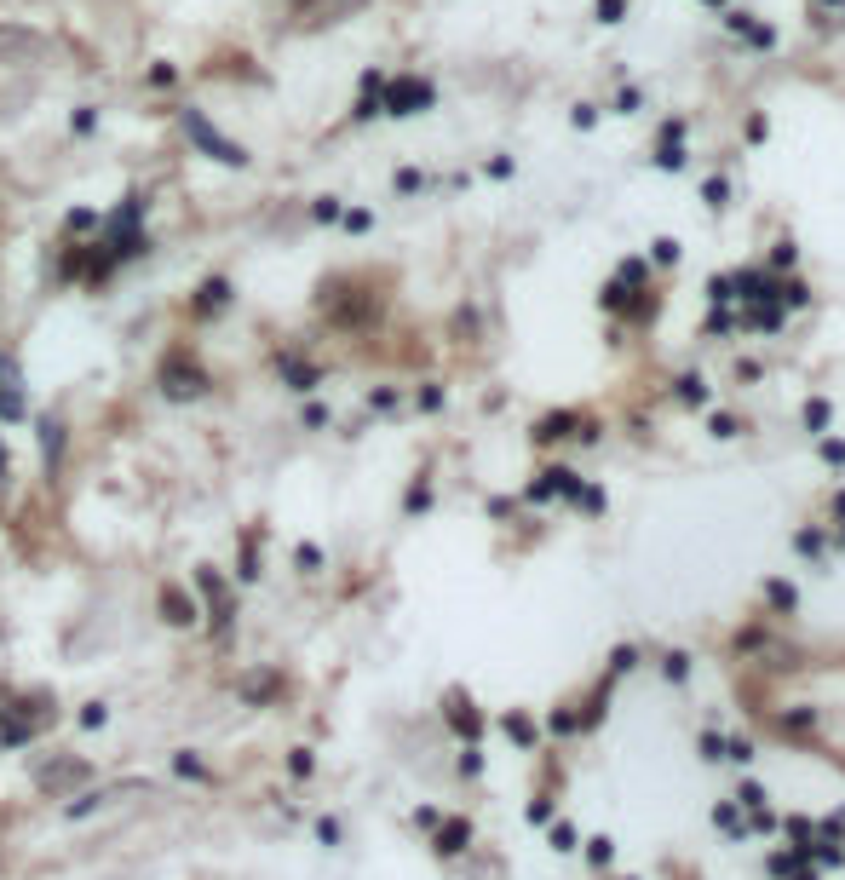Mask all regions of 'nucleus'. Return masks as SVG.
<instances>
[{"label":"nucleus","mask_w":845,"mask_h":880,"mask_svg":"<svg viewBox=\"0 0 845 880\" xmlns=\"http://www.w3.org/2000/svg\"><path fill=\"white\" fill-rule=\"evenodd\" d=\"M794 553H800V558H823L828 553L823 530H794Z\"/></svg>","instance_id":"obj_23"},{"label":"nucleus","mask_w":845,"mask_h":880,"mask_svg":"<svg viewBox=\"0 0 845 880\" xmlns=\"http://www.w3.org/2000/svg\"><path fill=\"white\" fill-rule=\"evenodd\" d=\"M777 300L788 305V311H805V305H811V282H777Z\"/></svg>","instance_id":"obj_21"},{"label":"nucleus","mask_w":845,"mask_h":880,"mask_svg":"<svg viewBox=\"0 0 845 880\" xmlns=\"http://www.w3.org/2000/svg\"><path fill=\"white\" fill-rule=\"evenodd\" d=\"M771 829H777V817H771V806H759L754 811V834H771Z\"/></svg>","instance_id":"obj_52"},{"label":"nucleus","mask_w":845,"mask_h":880,"mask_svg":"<svg viewBox=\"0 0 845 880\" xmlns=\"http://www.w3.org/2000/svg\"><path fill=\"white\" fill-rule=\"evenodd\" d=\"M840 541H845V530H840Z\"/></svg>","instance_id":"obj_59"},{"label":"nucleus","mask_w":845,"mask_h":880,"mask_svg":"<svg viewBox=\"0 0 845 880\" xmlns=\"http://www.w3.org/2000/svg\"><path fill=\"white\" fill-rule=\"evenodd\" d=\"M742 41H748V47H759V52H771V47H777V29H771V24H748V35H742Z\"/></svg>","instance_id":"obj_30"},{"label":"nucleus","mask_w":845,"mask_h":880,"mask_svg":"<svg viewBox=\"0 0 845 880\" xmlns=\"http://www.w3.org/2000/svg\"><path fill=\"white\" fill-rule=\"evenodd\" d=\"M426 104H432V87H426V81H414V75L391 81L386 98H380V110H386V116H420Z\"/></svg>","instance_id":"obj_2"},{"label":"nucleus","mask_w":845,"mask_h":880,"mask_svg":"<svg viewBox=\"0 0 845 880\" xmlns=\"http://www.w3.org/2000/svg\"><path fill=\"white\" fill-rule=\"evenodd\" d=\"M731 300H736V282L713 271V277H708V305H731Z\"/></svg>","instance_id":"obj_27"},{"label":"nucleus","mask_w":845,"mask_h":880,"mask_svg":"<svg viewBox=\"0 0 845 880\" xmlns=\"http://www.w3.org/2000/svg\"><path fill=\"white\" fill-rule=\"evenodd\" d=\"M817 455H823L828 466H845V438H823L817 443Z\"/></svg>","instance_id":"obj_39"},{"label":"nucleus","mask_w":845,"mask_h":880,"mask_svg":"<svg viewBox=\"0 0 845 880\" xmlns=\"http://www.w3.org/2000/svg\"><path fill=\"white\" fill-rule=\"evenodd\" d=\"M685 133H690V121H685V116L662 121V139H656V156H650V162L662 167V173H679V167L690 162V156H685Z\"/></svg>","instance_id":"obj_4"},{"label":"nucleus","mask_w":845,"mask_h":880,"mask_svg":"<svg viewBox=\"0 0 845 880\" xmlns=\"http://www.w3.org/2000/svg\"><path fill=\"white\" fill-rule=\"evenodd\" d=\"M575 501H581L587 512H604V489H587V484H581V495H575Z\"/></svg>","instance_id":"obj_49"},{"label":"nucleus","mask_w":845,"mask_h":880,"mask_svg":"<svg viewBox=\"0 0 845 880\" xmlns=\"http://www.w3.org/2000/svg\"><path fill=\"white\" fill-rule=\"evenodd\" d=\"M506 737L518 742V748H529V742H535V725H529L524 714H506Z\"/></svg>","instance_id":"obj_28"},{"label":"nucleus","mask_w":845,"mask_h":880,"mask_svg":"<svg viewBox=\"0 0 845 880\" xmlns=\"http://www.w3.org/2000/svg\"><path fill=\"white\" fill-rule=\"evenodd\" d=\"M679 259H685V248H679L673 236H656V242H650V265H679Z\"/></svg>","instance_id":"obj_24"},{"label":"nucleus","mask_w":845,"mask_h":880,"mask_svg":"<svg viewBox=\"0 0 845 880\" xmlns=\"http://www.w3.org/2000/svg\"><path fill=\"white\" fill-rule=\"evenodd\" d=\"M610 110H616V116H639V110H644V87H621Z\"/></svg>","instance_id":"obj_26"},{"label":"nucleus","mask_w":845,"mask_h":880,"mask_svg":"<svg viewBox=\"0 0 845 880\" xmlns=\"http://www.w3.org/2000/svg\"><path fill=\"white\" fill-rule=\"evenodd\" d=\"M794 259H800V248H794V242H788V236H782L777 248H771V271H788V265H794Z\"/></svg>","instance_id":"obj_32"},{"label":"nucleus","mask_w":845,"mask_h":880,"mask_svg":"<svg viewBox=\"0 0 845 880\" xmlns=\"http://www.w3.org/2000/svg\"><path fill=\"white\" fill-rule=\"evenodd\" d=\"M0 478H6V449H0Z\"/></svg>","instance_id":"obj_58"},{"label":"nucleus","mask_w":845,"mask_h":880,"mask_svg":"<svg viewBox=\"0 0 845 880\" xmlns=\"http://www.w3.org/2000/svg\"><path fill=\"white\" fill-rule=\"evenodd\" d=\"M627 880H633V875H627Z\"/></svg>","instance_id":"obj_60"},{"label":"nucleus","mask_w":845,"mask_h":880,"mask_svg":"<svg viewBox=\"0 0 845 880\" xmlns=\"http://www.w3.org/2000/svg\"><path fill=\"white\" fill-rule=\"evenodd\" d=\"M570 121L581 127V133H593V127H598V104H575V110H570Z\"/></svg>","instance_id":"obj_43"},{"label":"nucleus","mask_w":845,"mask_h":880,"mask_svg":"<svg viewBox=\"0 0 845 880\" xmlns=\"http://www.w3.org/2000/svg\"><path fill=\"white\" fill-rule=\"evenodd\" d=\"M593 12H598V24H621L627 18V0H598Z\"/></svg>","instance_id":"obj_35"},{"label":"nucleus","mask_w":845,"mask_h":880,"mask_svg":"<svg viewBox=\"0 0 845 880\" xmlns=\"http://www.w3.org/2000/svg\"><path fill=\"white\" fill-rule=\"evenodd\" d=\"M702 6H731V0H702Z\"/></svg>","instance_id":"obj_57"},{"label":"nucleus","mask_w":845,"mask_h":880,"mask_svg":"<svg viewBox=\"0 0 845 880\" xmlns=\"http://www.w3.org/2000/svg\"><path fill=\"white\" fill-rule=\"evenodd\" d=\"M782 323H788V305L782 300H759L742 311V328H754V334H777Z\"/></svg>","instance_id":"obj_8"},{"label":"nucleus","mask_w":845,"mask_h":880,"mask_svg":"<svg viewBox=\"0 0 845 880\" xmlns=\"http://www.w3.org/2000/svg\"><path fill=\"white\" fill-rule=\"evenodd\" d=\"M765 604H771L777 616H794V610H800V593H794L788 581H765Z\"/></svg>","instance_id":"obj_15"},{"label":"nucleus","mask_w":845,"mask_h":880,"mask_svg":"<svg viewBox=\"0 0 845 880\" xmlns=\"http://www.w3.org/2000/svg\"><path fill=\"white\" fill-rule=\"evenodd\" d=\"M644 277H650V259H621L616 265V282L633 288V294H644Z\"/></svg>","instance_id":"obj_17"},{"label":"nucleus","mask_w":845,"mask_h":880,"mask_svg":"<svg viewBox=\"0 0 845 880\" xmlns=\"http://www.w3.org/2000/svg\"><path fill=\"white\" fill-rule=\"evenodd\" d=\"M161 392L167 397H202L207 392V374L190 363V357H167L161 363Z\"/></svg>","instance_id":"obj_3"},{"label":"nucleus","mask_w":845,"mask_h":880,"mask_svg":"<svg viewBox=\"0 0 845 880\" xmlns=\"http://www.w3.org/2000/svg\"><path fill=\"white\" fill-rule=\"evenodd\" d=\"M161 616H167L173 627H184V622H196V604L184 599L179 587H161Z\"/></svg>","instance_id":"obj_12"},{"label":"nucleus","mask_w":845,"mask_h":880,"mask_svg":"<svg viewBox=\"0 0 845 880\" xmlns=\"http://www.w3.org/2000/svg\"><path fill=\"white\" fill-rule=\"evenodd\" d=\"M834 512H840V518H845V489H840V495H834Z\"/></svg>","instance_id":"obj_56"},{"label":"nucleus","mask_w":845,"mask_h":880,"mask_svg":"<svg viewBox=\"0 0 845 880\" xmlns=\"http://www.w3.org/2000/svg\"><path fill=\"white\" fill-rule=\"evenodd\" d=\"M552 495H558V489H552V478H547V472H541V478H535V484L524 489V501H535V507H541V501H552Z\"/></svg>","instance_id":"obj_42"},{"label":"nucleus","mask_w":845,"mask_h":880,"mask_svg":"<svg viewBox=\"0 0 845 880\" xmlns=\"http://www.w3.org/2000/svg\"><path fill=\"white\" fill-rule=\"evenodd\" d=\"M708 432H713V438L731 443V438H742L748 426H742V415H731V409H713V415H708Z\"/></svg>","instance_id":"obj_18"},{"label":"nucleus","mask_w":845,"mask_h":880,"mask_svg":"<svg viewBox=\"0 0 845 880\" xmlns=\"http://www.w3.org/2000/svg\"><path fill=\"white\" fill-rule=\"evenodd\" d=\"M242 691H248L253 702H265V696H276V679H271V673H253V679L242 685Z\"/></svg>","instance_id":"obj_34"},{"label":"nucleus","mask_w":845,"mask_h":880,"mask_svg":"<svg viewBox=\"0 0 845 880\" xmlns=\"http://www.w3.org/2000/svg\"><path fill=\"white\" fill-rule=\"evenodd\" d=\"M184 133L202 144L213 162H225V167H242V162H248V150H242V144H230L225 133H219V127H213V121L202 116V110H184Z\"/></svg>","instance_id":"obj_1"},{"label":"nucleus","mask_w":845,"mask_h":880,"mask_svg":"<svg viewBox=\"0 0 845 880\" xmlns=\"http://www.w3.org/2000/svg\"><path fill=\"white\" fill-rule=\"evenodd\" d=\"M610 857H616V846H610V840H604V834H598V840H587V863H598V869H604V863H610Z\"/></svg>","instance_id":"obj_38"},{"label":"nucleus","mask_w":845,"mask_h":880,"mask_svg":"<svg viewBox=\"0 0 845 880\" xmlns=\"http://www.w3.org/2000/svg\"><path fill=\"white\" fill-rule=\"evenodd\" d=\"M449 725H455V731H460L466 742H472V737L483 731V719L472 714V702H466V696H449Z\"/></svg>","instance_id":"obj_14"},{"label":"nucleus","mask_w":845,"mask_h":880,"mask_svg":"<svg viewBox=\"0 0 845 880\" xmlns=\"http://www.w3.org/2000/svg\"><path fill=\"white\" fill-rule=\"evenodd\" d=\"M736 806L759 811V806H765V788H759V783H742V788H736Z\"/></svg>","instance_id":"obj_40"},{"label":"nucleus","mask_w":845,"mask_h":880,"mask_svg":"<svg viewBox=\"0 0 845 880\" xmlns=\"http://www.w3.org/2000/svg\"><path fill=\"white\" fill-rule=\"evenodd\" d=\"M552 846H558V852H575V829L570 823H552Z\"/></svg>","instance_id":"obj_47"},{"label":"nucleus","mask_w":845,"mask_h":880,"mask_svg":"<svg viewBox=\"0 0 845 880\" xmlns=\"http://www.w3.org/2000/svg\"><path fill=\"white\" fill-rule=\"evenodd\" d=\"M742 133H748V144H759V139H771V121H765V116H748V127H742Z\"/></svg>","instance_id":"obj_48"},{"label":"nucleus","mask_w":845,"mask_h":880,"mask_svg":"<svg viewBox=\"0 0 845 880\" xmlns=\"http://www.w3.org/2000/svg\"><path fill=\"white\" fill-rule=\"evenodd\" d=\"M828 420H834V403H828V397H811V403H805V432H811V438H823Z\"/></svg>","instance_id":"obj_16"},{"label":"nucleus","mask_w":845,"mask_h":880,"mask_svg":"<svg viewBox=\"0 0 845 880\" xmlns=\"http://www.w3.org/2000/svg\"><path fill=\"white\" fill-rule=\"evenodd\" d=\"M225 294H230L225 282H207V288H202V311H219V305H225Z\"/></svg>","instance_id":"obj_44"},{"label":"nucleus","mask_w":845,"mask_h":880,"mask_svg":"<svg viewBox=\"0 0 845 880\" xmlns=\"http://www.w3.org/2000/svg\"><path fill=\"white\" fill-rule=\"evenodd\" d=\"M46 461H58V449H64V432H58V426H46Z\"/></svg>","instance_id":"obj_51"},{"label":"nucleus","mask_w":845,"mask_h":880,"mask_svg":"<svg viewBox=\"0 0 845 880\" xmlns=\"http://www.w3.org/2000/svg\"><path fill=\"white\" fill-rule=\"evenodd\" d=\"M282 374L294 380L299 392H311V386H317V369H311V363H299V357H282Z\"/></svg>","instance_id":"obj_25"},{"label":"nucleus","mask_w":845,"mask_h":880,"mask_svg":"<svg viewBox=\"0 0 845 880\" xmlns=\"http://www.w3.org/2000/svg\"><path fill=\"white\" fill-rule=\"evenodd\" d=\"M41 719H46V702H23V708H12L6 725H0V742H29Z\"/></svg>","instance_id":"obj_6"},{"label":"nucleus","mask_w":845,"mask_h":880,"mask_svg":"<svg viewBox=\"0 0 845 880\" xmlns=\"http://www.w3.org/2000/svg\"><path fill=\"white\" fill-rule=\"evenodd\" d=\"M702 208H713V213L731 208V179H719V173H713L708 185H702Z\"/></svg>","instance_id":"obj_20"},{"label":"nucleus","mask_w":845,"mask_h":880,"mask_svg":"<svg viewBox=\"0 0 845 880\" xmlns=\"http://www.w3.org/2000/svg\"><path fill=\"white\" fill-rule=\"evenodd\" d=\"M87 777H92V765H87V760H52V765H41V771H35V783H41V794H52V800H58L64 788L87 783Z\"/></svg>","instance_id":"obj_5"},{"label":"nucleus","mask_w":845,"mask_h":880,"mask_svg":"<svg viewBox=\"0 0 845 880\" xmlns=\"http://www.w3.org/2000/svg\"><path fill=\"white\" fill-rule=\"evenodd\" d=\"M777 725L788 737H805V731H817V708H788V714H777Z\"/></svg>","instance_id":"obj_19"},{"label":"nucleus","mask_w":845,"mask_h":880,"mask_svg":"<svg viewBox=\"0 0 845 880\" xmlns=\"http://www.w3.org/2000/svg\"><path fill=\"white\" fill-rule=\"evenodd\" d=\"M673 397H679V403H690V409H702V403L713 397V386L702 380V374H679V380H673Z\"/></svg>","instance_id":"obj_13"},{"label":"nucleus","mask_w":845,"mask_h":880,"mask_svg":"<svg viewBox=\"0 0 845 880\" xmlns=\"http://www.w3.org/2000/svg\"><path fill=\"white\" fill-rule=\"evenodd\" d=\"M196 587H202L207 604H213V627H225L230 622V593H225V581H219V570H196Z\"/></svg>","instance_id":"obj_9"},{"label":"nucleus","mask_w":845,"mask_h":880,"mask_svg":"<svg viewBox=\"0 0 845 880\" xmlns=\"http://www.w3.org/2000/svg\"><path fill=\"white\" fill-rule=\"evenodd\" d=\"M460 771H466V777H478V771H483V760H478V748H466V754H460Z\"/></svg>","instance_id":"obj_53"},{"label":"nucleus","mask_w":845,"mask_h":880,"mask_svg":"<svg viewBox=\"0 0 845 880\" xmlns=\"http://www.w3.org/2000/svg\"><path fill=\"white\" fill-rule=\"evenodd\" d=\"M466 846H472V823H466V817H449V823H437V852H443V857L466 852Z\"/></svg>","instance_id":"obj_10"},{"label":"nucleus","mask_w":845,"mask_h":880,"mask_svg":"<svg viewBox=\"0 0 845 880\" xmlns=\"http://www.w3.org/2000/svg\"><path fill=\"white\" fill-rule=\"evenodd\" d=\"M639 668V645H616V656H610V673H633Z\"/></svg>","instance_id":"obj_31"},{"label":"nucleus","mask_w":845,"mask_h":880,"mask_svg":"<svg viewBox=\"0 0 845 880\" xmlns=\"http://www.w3.org/2000/svg\"><path fill=\"white\" fill-rule=\"evenodd\" d=\"M788 880H817V869H805V863H800V869H794Z\"/></svg>","instance_id":"obj_54"},{"label":"nucleus","mask_w":845,"mask_h":880,"mask_svg":"<svg viewBox=\"0 0 845 880\" xmlns=\"http://www.w3.org/2000/svg\"><path fill=\"white\" fill-rule=\"evenodd\" d=\"M736 300H748V305H759V300H777V271H736Z\"/></svg>","instance_id":"obj_7"},{"label":"nucleus","mask_w":845,"mask_h":880,"mask_svg":"<svg viewBox=\"0 0 845 880\" xmlns=\"http://www.w3.org/2000/svg\"><path fill=\"white\" fill-rule=\"evenodd\" d=\"M725 760L748 765V760H754V742H748V737H725Z\"/></svg>","instance_id":"obj_33"},{"label":"nucleus","mask_w":845,"mask_h":880,"mask_svg":"<svg viewBox=\"0 0 845 880\" xmlns=\"http://www.w3.org/2000/svg\"><path fill=\"white\" fill-rule=\"evenodd\" d=\"M662 679H667V685H685V679H690V656H685V650H667V656H662Z\"/></svg>","instance_id":"obj_22"},{"label":"nucleus","mask_w":845,"mask_h":880,"mask_svg":"<svg viewBox=\"0 0 845 880\" xmlns=\"http://www.w3.org/2000/svg\"><path fill=\"white\" fill-rule=\"evenodd\" d=\"M713 823H719V829H725V834H736V840L748 834V823L736 817V806H713Z\"/></svg>","instance_id":"obj_29"},{"label":"nucleus","mask_w":845,"mask_h":880,"mask_svg":"<svg viewBox=\"0 0 845 880\" xmlns=\"http://www.w3.org/2000/svg\"><path fill=\"white\" fill-rule=\"evenodd\" d=\"M748 24H754V12H742V6H725V29H731V35H748Z\"/></svg>","instance_id":"obj_36"},{"label":"nucleus","mask_w":845,"mask_h":880,"mask_svg":"<svg viewBox=\"0 0 845 880\" xmlns=\"http://www.w3.org/2000/svg\"><path fill=\"white\" fill-rule=\"evenodd\" d=\"M811 857H817V863H828V869H840V863H845V846H811Z\"/></svg>","instance_id":"obj_45"},{"label":"nucleus","mask_w":845,"mask_h":880,"mask_svg":"<svg viewBox=\"0 0 845 880\" xmlns=\"http://www.w3.org/2000/svg\"><path fill=\"white\" fill-rule=\"evenodd\" d=\"M828 6H845V0H811V12H828Z\"/></svg>","instance_id":"obj_55"},{"label":"nucleus","mask_w":845,"mask_h":880,"mask_svg":"<svg viewBox=\"0 0 845 880\" xmlns=\"http://www.w3.org/2000/svg\"><path fill=\"white\" fill-rule=\"evenodd\" d=\"M524 817H529V823H552V800H529Z\"/></svg>","instance_id":"obj_50"},{"label":"nucleus","mask_w":845,"mask_h":880,"mask_svg":"<svg viewBox=\"0 0 845 880\" xmlns=\"http://www.w3.org/2000/svg\"><path fill=\"white\" fill-rule=\"evenodd\" d=\"M696 748H702V760H725V737H719V731H702Z\"/></svg>","instance_id":"obj_37"},{"label":"nucleus","mask_w":845,"mask_h":880,"mask_svg":"<svg viewBox=\"0 0 845 880\" xmlns=\"http://www.w3.org/2000/svg\"><path fill=\"white\" fill-rule=\"evenodd\" d=\"M552 731H558V737H570V731H581V719H575L570 708H558V714H552Z\"/></svg>","instance_id":"obj_46"},{"label":"nucleus","mask_w":845,"mask_h":880,"mask_svg":"<svg viewBox=\"0 0 845 880\" xmlns=\"http://www.w3.org/2000/svg\"><path fill=\"white\" fill-rule=\"evenodd\" d=\"M765 869H771V875H777V880H788V875H794V869H800V857H794V852H777V857H771V863H765Z\"/></svg>","instance_id":"obj_41"},{"label":"nucleus","mask_w":845,"mask_h":880,"mask_svg":"<svg viewBox=\"0 0 845 880\" xmlns=\"http://www.w3.org/2000/svg\"><path fill=\"white\" fill-rule=\"evenodd\" d=\"M736 317L731 305H708V317H702V340H725V334H736Z\"/></svg>","instance_id":"obj_11"}]
</instances>
